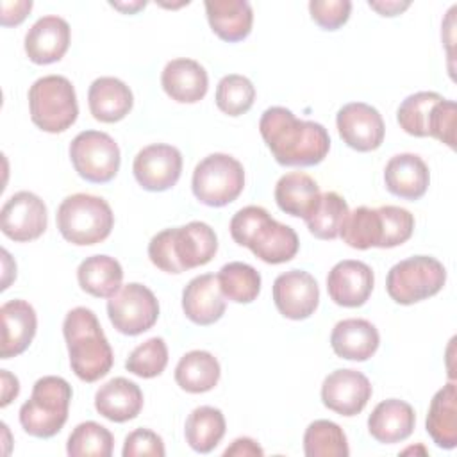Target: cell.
<instances>
[{
    "label": "cell",
    "instance_id": "cell-15",
    "mask_svg": "<svg viewBox=\"0 0 457 457\" xmlns=\"http://www.w3.org/2000/svg\"><path fill=\"white\" fill-rule=\"evenodd\" d=\"M273 302L287 320H305L318 309L320 287L314 277L303 270L280 273L273 282Z\"/></svg>",
    "mask_w": 457,
    "mask_h": 457
},
{
    "label": "cell",
    "instance_id": "cell-35",
    "mask_svg": "<svg viewBox=\"0 0 457 457\" xmlns=\"http://www.w3.org/2000/svg\"><path fill=\"white\" fill-rule=\"evenodd\" d=\"M218 277L220 289L225 298L236 303H250L261 293V275L246 262H228L221 266Z\"/></svg>",
    "mask_w": 457,
    "mask_h": 457
},
{
    "label": "cell",
    "instance_id": "cell-42",
    "mask_svg": "<svg viewBox=\"0 0 457 457\" xmlns=\"http://www.w3.org/2000/svg\"><path fill=\"white\" fill-rule=\"evenodd\" d=\"M455 102L441 98L434 104L428 116V136L445 143L450 148H455Z\"/></svg>",
    "mask_w": 457,
    "mask_h": 457
},
{
    "label": "cell",
    "instance_id": "cell-16",
    "mask_svg": "<svg viewBox=\"0 0 457 457\" xmlns=\"http://www.w3.org/2000/svg\"><path fill=\"white\" fill-rule=\"evenodd\" d=\"M371 393L368 377L350 368L328 373L321 384L323 405L341 416L359 414L370 402Z\"/></svg>",
    "mask_w": 457,
    "mask_h": 457
},
{
    "label": "cell",
    "instance_id": "cell-49",
    "mask_svg": "<svg viewBox=\"0 0 457 457\" xmlns=\"http://www.w3.org/2000/svg\"><path fill=\"white\" fill-rule=\"evenodd\" d=\"M111 5L114 7V9H120V11H123L125 14H134L136 11H139V9H143L145 5H146V2H132V4H121V2H111Z\"/></svg>",
    "mask_w": 457,
    "mask_h": 457
},
{
    "label": "cell",
    "instance_id": "cell-32",
    "mask_svg": "<svg viewBox=\"0 0 457 457\" xmlns=\"http://www.w3.org/2000/svg\"><path fill=\"white\" fill-rule=\"evenodd\" d=\"M225 428V416L220 409L211 405H200L193 409L186 420V443L198 453H209L223 439Z\"/></svg>",
    "mask_w": 457,
    "mask_h": 457
},
{
    "label": "cell",
    "instance_id": "cell-33",
    "mask_svg": "<svg viewBox=\"0 0 457 457\" xmlns=\"http://www.w3.org/2000/svg\"><path fill=\"white\" fill-rule=\"evenodd\" d=\"M339 236L348 246L355 250H368L371 246L380 248L382 220L378 209L361 205L348 212Z\"/></svg>",
    "mask_w": 457,
    "mask_h": 457
},
{
    "label": "cell",
    "instance_id": "cell-9",
    "mask_svg": "<svg viewBox=\"0 0 457 457\" xmlns=\"http://www.w3.org/2000/svg\"><path fill=\"white\" fill-rule=\"evenodd\" d=\"M245 187L243 164L228 154L204 157L191 179V189L198 202L209 207H223L234 202Z\"/></svg>",
    "mask_w": 457,
    "mask_h": 457
},
{
    "label": "cell",
    "instance_id": "cell-37",
    "mask_svg": "<svg viewBox=\"0 0 457 457\" xmlns=\"http://www.w3.org/2000/svg\"><path fill=\"white\" fill-rule=\"evenodd\" d=\"M112 448V434L96 421L79 423L66 443L70 457H111Z\"/></svg>",
    "mask_w": 457,
    "mask_h": 457
},
{
    "label": "cell",
    "instance_id": "cell-29",
    "mask_svg": "<svg viewBox=\"0 0 457 457\" xmlns=\"http://www.w3.org/2000/svg\"><path fill=\"white\" fill-rule=\"evenodd\" d=\"M425 427L432 441L445 450L457 445V387L455 382L443 386L430 400Z\"/></svg>",
    "mask_w": 457,
    "mask_h": 457
},
{
    "label": "cell",
    "instance_id": "cell-5",
    "mask_svg": "<svg viewBox=\"0 0 457 457\" xmlns=\"http://www.w3.org/2000/svg\"><path fill=\"white\" fill-rule=\"evenodd\" d=\"M71 386L55 375L41 377L32 386L30 398L20 407L23 430L39 439L54 437L68 420Z\"/></svg>",
    "mask_w": 457,
    "mask_h": 457
},
{
    "label": "cell",
    "instance_id": "cell-27",
    "mask_svg": "<svg viewBox=\"0 0 457 457\" xmlns=\"http://www.w3.org/2000/svg\"><path fill=\"white\" fill-rule=\"evenodd\" d=\"M205 12L212 32L223 41H243L252 30L253 12L246 0H207Z\"/></svg>",
    "mask_w": 457,
    "mask_h": 457
},
{
    "label": "cell",
    "instance_id": "cell-28",
    "mask_svg": "<svg viewBox=\"0 0 457 457\" xmlns=\"http://www.w3.org/2000/svg\"><path fill=\"white\" fill-rule=\"evenodd\" d=\"M320 186L302 171H291L278 179L275 186V202L289 216L307 220L320 200Z\"/></svg>",
    "mask_w": 457,
    "mask_h": 457
},
{
    "label": "cell",
    "instance_id": "cell-19",
    "mask_svg": "<svg viewBox=\"0 0 457 457\" xmlns=\"http://www.w3.org/2000/svg\"><path fill=\"white\" fill-rule=\"evenodd\" d=\"M218 277L204 273L187 282L182 291V311L196 325H212L225 314V300Z\"/></svg>",
    "mask_w": 457,
    "mask_h": 457
},
{
    "label": "cell",
    "instance_id": "cell-39",
    "mask_svg": "<svg viewBox=\"0 0 457 457\" xmlns=\"http://www.w3.org/2000/svg\"><path fill=\"white\" fill-rule=\"evenodd\" d=\"M443 96L436 91H418L414 95H409L396 111V120L400 127L416 137H427L428 130V116L436 102H439Z\"/></svg>",
    "mask_w": 457,
    "mask_h": 457
},
{
    "label": "cell",
    "instance_id": "cell-3",
    "mask_svg": "<svg viewBox=\"0 0 457 457\" xmlns=\"http://www.w3.org/2000/svg\"><path fill=\"white\" fill-rule=\"evenodd\" d=\"M62 334L70 366L80 380L96 382L111 371L114 362L112 348L91 309H71L62 321Z\"/></svg>",
    "mask_w": 457,
    "mask_h": 457
},
{
    "label": "cell",
    "instance_id": "cell-21",
    "mask_svg": "<svg viewBox=\"0 0 457 457\" xmlns=\"http://www.w3.org/2000/svg\"><path fill=\"white\" fill-rule=\"evenodd\" d=\"M384 182L391 195L403 200H420L430 184L425 161L416 154L393 155L384 170Z\"/></svg>",
    "mask_w": 457,
    "mask_h": 457
},
{
    "label": "cell",
    "instance_id": "cell-14",
    "mask_svg": "<svg viewBox=\"0 0 457 457\" xmlns=\"http://www.w3.org/2000/svg\"><path fill=\"white\" fill-rule=\"evenodd\" d=\"M336 125L339 137L357 152L377 150L386 134L380 112L364 102H350L337 111Z\"/></svg>",
    "mask_w": 457,
    "mask_h": 457
},
{
    "label": "cell",
    "instance_id": "cell-36",
    "mask_svg": "<svg viewBox=\"0 0 457 457\" xmlns=\"http://www.w3.org/2000/svg\"><path fill=\"white\" fill-rule=\"evenodd\" d=\"M307 457H348L350 448L343 428L330 420L312 421L303 434Z\"/></svg>",
    "mask_w": 457,
    "mask_h": 457
},
{
    "label": "cell",
    "instance_id": "cell-2",
    "mask_svg": "<svg viewBox=\"0 0 457 457\" xmlns=\"http://www.w3.org/2000/svg\"><path fill=\"white\" fill-rule=\"evenodd\" d=\"M218 252L216 232L204 221L164 228L148 243V257L166 273H184L204 266Z\"/></svg>",
    "mask_w": 457,
    "mask_h": 457
},
{
    "label": "cell",
    "instance_id": "cell-31",
    "mask_svg": "<svg viewBox=\"0 0 457 457\" xmlns=\"http://www.w3.org/2000/svg\"><path fill=\"white\" fill-rule=\"evenodd\" d=\"M221 375L218 359L205 350H191L175 366V382L180 389L198 395L211 391Z\"/></svg>",
    "mask_w": 457,
    "mask_h": 457
},
{
    "label": "cell",
    "instance_id": "cell-24",
    "mask_svg": "<svg viewBox=\"0 0 457 457\" xmlns=\"http://www.w3.org/2000/svg\"><path fill=\"white\" fill-rule=\"evenodd\" d=\"M330 345L337 357L346 361H368L380 345L377 327L362 318H348L336 323Z\"/></svg>",
    "mask_w": 457,
    "mask_h": 457
},
{
    "label": "cell",
    "instance_id": "cell-8",
    "mask_svg": "<svg viewBox=\"0 0 457 457\" xmlns=\"http://www.w3.org/2000/svg\"><path fill=\"white\" fill-rule=\"evenodd\" d=\"M446 282L445 266L430 255H412L396 262L386 278V291L400 305H412L437 295Z\"/></svg>",
    "mask_w": 457,
    "mask_h": 457
},
{
    "label": "cell",
    "instance_id": "cell-43",
    "mask_svg": "<svg viewBox=\"0 0 457 457\" xmlns=\"http://www.w3.org/2000/svg\"><path fill=\"white\" fill-rule=\"evenodd\" d=\"M309 12L316 25L325 30H337L343 27L352 12L350 0H311Z\"/></svg>",
    "mask_w": 457,
    "mask_h": 457
},
{
    "label": "cell",
    "instance_id": "cell-17",
    "mask_svg": "<svg viewBox=\"0 0 457 457\" xmlns=\"http://www.w3.org/2000/svg\"><path fill=\"white\" fill-rule=\"evenodd\" d=\"M373 270L353 259L339 261L332 266L327 277V291L334 303L341 307H361L373 291Z\"/></svg>",
    "mask_w": 457,
    "mask_h": 457
},
{
    "label": "cell",
    "instance_id": "cell-6",
    "mask_svg": "<svg viewBox=\"0 0 457 457\" xmlns=\"http://www.w3.org/2000/svg\"><path fill=\"white\" fill-rule=\"evenodd\" d=\"M55 221L61 236L68 243L89 246L109 237L114 227V214L104 198L75 193L61 202Z\"/></svg>",
    "mask_w": 457,
    "mask_h": 457
},
{
    "label": "cell",
    "instance_id": "cell-45",
    "mask_svg": "<svg viewBox=\"0 0 457 457\" xmlns=\"http://www.w3.org/2000/svg\"><path fill=\"white\" fill-rule=\"evenodd\" d=\"M32 9L30 0H18V2H0V23L4 27L20 25Z\"/></svg>",
    "mask_w": 457,
    "mask_h": 457
},
{
    "label": "cell",
    "instance_id": "cell-41",
    "mask_svg": "<svg viewBox=\"0 0 457 457\" xmlns=\"http://www.w3.org/2000/svg\"><path fill=\"white\" fill-rule=\"evenodd\" d=\"M378 214L382 220L380 248H395L411 239L414 232V216L407 209L396 205H382L378 207Z\"/></svg>",
    "mask_w": 457,
    "mask_h": 457
},
{
    "label": "cell",
    "instance_id": "cell-12",
    "mask_svg": "<svg viewBox=\"0 0 457 457\" xmlns=\"http://www.w3.org/2000/svg\"><path fill=\"white\" fill-rule=\"evenodd\" d=\"M137 184L154 193L173 187L182 173V154L166 143H154L141 148L132 164Z\"/></svg>",
    "mask_w": 457,
    "mask_h": 457
},
{
    "label": "cell",
    "instance_id": "cell-18",
    "mask_svg": "<svg viewBox=\"0 0 457 457\" xmlns=\"http://www.w3.org/2000/svg\"><path fill=\"white\" fill-rule=\"evenodd\" d=\"M70 37V25L64 18L43 16L25 34V54L34 64L57 62L68 52Z\"/></svg>",
    "mask_w": 457,
    "mask_h": 457
},
{
    "label": "cell",
    "instance_id": "cell-22",
    "mask_svg": "<svg viewBox=\"0 0 457 457\" xmlns=\"http://www.w3.org/2000/svg\"><path fill=\"white\" fill-rule=\"evenodd\" d=\"M2 318V348L0 357L11 359L23 353L37 328L34 307L25 300H9L0 307Z\"/></svg>",
    "mask_w": 457,
    "mask_h": 457
},
{
    "label": "cell",
    "instance_id": "cell-46",
    "mask_svg": "<svg viewBox=\"0 0 457 457\" xmlns=\"http://www.w3.org/2000/svg\"><path fill=\"white\" fill-rule=\"evenodd\" d=\"M225 457H262L264 450L252 437H237L223 452Z\"/></svg>",
    "mask_w": 457,
    "mask_h": 457
},
{
    "label": "cell",
    "instance_id": "cell-10",
    "mask_svg": "<svg viewBox=\"0 0 457 457\" xmlns=\"http://www.w3.org/2000/svg\"><path fill=\"white\" fill-rule=\"evenodd\" d=\"M70 159L75 171L87 182L105 184L120 170L121 155L116 141L100 130H84L70 145Z\"/></svg>",
    "mask_w": 457,
    "mask_h": 457
},
{
    "label": "cell",
    "instance_id": "cell-23",
    "mask_svg": "<svg viewBox=\"0 0 457 457\" xmlns=\"http://www.w3.org/2000/svg\"><path fill=\"white\" fill-rule=\"evenodd\" d=\"M95 409L114 423L134 420L143 409V391L125 377H114L95 393Z\"/></svg>",
    "mask_w": 457,
    "mask_h": 457
},
{
    "label": "cell",
    "instance_id": "cell-44",
    "mask_svg": "<svg viewBox=\"0 0 457 457\" xmlns=\"http://www.w3.org/2000/svg\"><path fill=\"white\" fill-rule=\"evenodd\" d=\"M121 453L123 457H139V455L162 457L166 450H164L162 437L159 434L148 428H136L125 437Z\"/></svg>",
    "mask_w": 457,
    "mask_h": 457
},
{
    "label": "cell",
    "instance_id": "cell-20",
    "mask_svg": "<svg viewBox=\"0 0 457 457\" xmlns=\"http://www.w3.org/2000/svg\"><path fill=\"white\" fill-rule=\"evenodd\" d=\"M161 86L171 100L179 104H196L209 89V77L200 62L179 57L164 66Z\"/></svg>",
    "mask_w": 457,
    "mask_h": 457
},
{
    "label": "cell",
    "instance_id": "cell-1",
    "mask_svg": "<svg viewBox=\"0 0 457 457\" xmlns=\"http://www.w3.org/2000/svg\"><path fill=\"white\" fill-rule=\"evenodd\" d=\"M259 132L275 161L282 166H314L330 150V136L321 123L298 120L280 105L262 112Z\"/></svg>",
    "mask_w": 457,
    "mask_h": 457
},
{
    "label": "cell",
    "instance_id": "cell-34",
    "mask_svg": "<svg viewBox=\"0 0 457 457\" xmlns=\"http://www.w3.org/2000/svg\"><path fill=\"white\" fill-rule=\"evenodd\" d=\"M350 209L346 200L336 191H325L320 195L318 205L305 220L309 232L318 239H336L343 228V223Z\"/></svg>",
    "mask_w": 457,
    "mask_h": 457
},
{
    "label": "cell",
    "instance_id": "cell-13",
    "mask_svg": "<svg viewBox=\"0 0 457 457\" xmlns=\"http://www.w3.org/2000/svg\"><path fill=\"white\" fill-rule=\"evenodd\" d=\"M0 223L9 239L16 243L34 241L46 230V205L30 191H18L4 204Z\"/></svg>",
    "mask_w": 457,
    "mask_h": 457
},
{
    "label": "cell",
    "instance_id": "cell-48",
    "mask_svg": "<svg viewBox=\"0 0 457 457\" xmlns=\"http://www.w3.org/2000/svg\"><path fill=\"white\" fill-rule=\"evenodd\" d=\"M368 5L371 9H375L378 14L382 16H396L400 12H403L411 2H398V0H386V2H368Z\"/></svg>",
    "mask_w": 457,
    "mask_h": 457
},
{
    "label": "cell",
    "instance_id": "cell-38",
    "mask_svg": "<svg viewBox=\"0 0 457 457\" xmlns=\"http://www.w3.org/2000/svg\"><path fill=\"white\" fill-rule=\"evenodd\" d=\"M216 105L228 116H241L253 105L255 87L250 79L230 73L225 75L216 86Z\"/></svg>",
    "mask_w": 457,
    "mask_h": 457
},
{
    "label": "cell",
    "instance_id": "cell-26",
    "mask_svg": "<svg viewBox=\"0 0 457 457\" xmlns=\"http://www.w3.org/2000/svg\"><path fill=\"white\" fill-rule=\"evenodd\" d=\"M87 104L95 120L102 123H116L130 112L134 96L123 80L116 77H100L89 86Z\"/></svg>",
    "mask_w": 457,
    "mask_h": 457
},
{
    "label": "cell",
    "instance_id": "cell-30",
    "mask_svg": "<svg viewBox=\"0 0 457 457\" xmlns=\"http://www.w3.org/2000/svg\"><path fill=\"white\" fill-rule=\"evenodd\" d=\"M77 280L82 291L96 298H111L121 289V264L109 255L86 257L77 268Z\"/></svg>",
    "mask_w": 457,
    "mask_h": 457
},
{
    "label": "cell",
    "instance_id": "cell-7",
    "mask_svg": "<svg viewBox=\"0 0 457 457\" xmlns=\"http://www.w3.org/2000/svg\"><path fill=\"white\" fill-rule=\"evenodd\" d=\"M29 109L37 129L50 134L68 130L79 116L73 84L62 75L37 79L29 89Z\"/></svg>",
    "mask_w": 457,
    "mask_h": 457
},
{
    "label": "cell",
    "instance_id": "cell-47",
    "mask_svg": "<svg viewBox=\"0 0 457 457\" xmlns=\"http://www.w3.org/2000/svg\"><path fill=\"white\" fill-rule=\"evenodd\" d=\"M0 377H2V400H0V407H5V405H9L18 396L20 382L7 370H0Z\"/></svg>",
    "mask_w": 457,
    "mask_h": 457
},
{
    "label": "cell",
    "instance_id": "cell-25",
    "mask_svg": "<svg viewBox=\"0 0 457 457\" xmlns=\"http://www.w3.org/2000/svg\"><path fill=\"white\" fill-rule=\"evenodd\" d=\"M416 425L414 409L398 398H389L371 411L368 418L370 436L382 445H395L405 441Z\"/></svg>",
    "mask_w": 457,
    "mask_h": 457
},
{
    "label": "cell",
    "instance_id": "cell-40",
    "mask_svg": "<svg viewBox=\"0 0 457 457\" xmlns=\"http://www.w3.org/2000/svg\"><path fill=\"white\" fill-rule=\"evenodd\" d=\"M168 364V346L162 337H150L136 346L127 357L125 368L136 377L154 378L164 371Z\"/></svg>",
    "mask_w": 457,
    "mask_h": 457
},
{
    "label": "cell",
    "instance_id": "cell-11",
    "mask_svg": "<svg viewBox=\"0 0 457 457\" xmlns=\"http://www.w3.org/2000/svg\"><path fill=\"white\" fill-rule=\"evenodd\" d=\"M107 314L120 334L139 336L155 325L159 302L146 286L130 282L109 298Z\"/></svg>",
    "mask_w": 457,
    "mask_h": 457
},
{
    "label": "cell",
    "instance_id": "cell-4",
    "mask_svg": "<svg viewBox=\"0 0 457 457\" xmlns=\"http://www.w3.org/2000/svg\"><path fill=\"white\" fill-rule=\"evenodd\" d=\"M230 236L239 246L268 264H282L291 261L300 246L295 228L278 223L264 207L246 205L230 220Z\"/></svg>",
    "mask_w": 457,
    "mask_h": 457
}]
</instances>
